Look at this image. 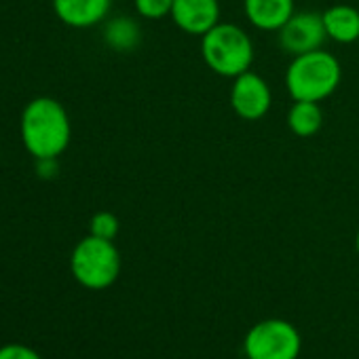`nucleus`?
Masks as SVG:
<instances>
[{"mask_svg": "<svg viewBox=\"0 0 359 359\" xmlns=\"http://www.w3.org/2000/svg\"><path fill=\"white\" fill-rule=\"evenodd\" d=\"M20 135L34 158H60L72 140L68 110L49 95L30 100L20 116Z\"/></svg>", "mask_w": 359, "mask_h": 359, "instance_id": "obj_1", "label": "nucleus"}, {"mask_svg": "<svg viewBox=\"0 0 359 359\" xmlns=\"http://www.w3.org/2000/svg\"><path fill=\"white\" fill-rule=\"evenodd\" d=\"M340 79V62L332 53L317 49L296 55L290 62L285 72V87L292 100L323 102L338 89Z\"/></svg>", "mask_w": 359, "mask_h": 359, "instance_id": "obj_2", "label": "nucleus"}, {"mask_svg": "<svg viewBox=\"0 0 359 359\" xmlns=\"http://www.w3.org/2000/svg\"><path fill=\"white\" fill-rule=\"evenodd\" d=\"M201 55L212 72L224 79H237L252 70L254 43L237 24L220 22L201 36Z\"/></svg>", "mask_w": 359, "mask_h": 359, "instance_id": "obj_3", "label": "nucleus"}, {"mask_svg": "<svg viewBox=\"0 0 359 359\" xmlns=\"http://www.w3.org/2000/svg\"><path fill=\"white\" fill-rule=\"evenodd\" d=\"M70 273L79 285L100 292L114 285L121 275V254L114 241L83 237L70 254Z\"/></svg>", "mask_w": 359, "mask_h": 359, "instance_id": "obj_4", "label": "nucleus"}, {"mask_svg": "<svg viewBox=\"0 0 359 359\" xmlns=\"http://www.w3.org/2000/svg\"><path fill=\"white\" fill-rule=\"evenodd\" d=\"M302 348L300 332L285 319H262L243 338L248 359H298Z\"/></svg>", "mask_w": 359, "mask_h": 359, "instance_id": "obj_5", "label": "nucleus"}, {"mask_svg": "<svg viewBox=\"0 0 359 359\" xmlns=\"http://www.w3.org/2000/svg\"><path fill=\"white\" fill-rule=\"evenodd\" d=\"M279 47L290 53L292 57L311 53L323 47L327 41L323 15L315 11H300L294 13L279 30Z\"/></svg>", "mask_w": 359, "mask_h": 359, "instance_id": "obj_6", "label": "nucleus"}, {"mask_svg": "<svg viewBox=\"0 0 359 359\" xmlns=\"http://www.w3.org/2000/svg\"><path fill=\"white\" fill-rule=\"evenodd\" d=\"M271 104H273L271 87L260 74L248 70V72L239 74L237 79H233L231 108L235 110V114L239 118L260 121L271 110Z\"/></svg>", "mask_w": 359, "mask_h": 359, "instance_id": "obj_7", "label": "nucleus"}, {"mask_svg": "<svg viewBox=\"0 0 359 359\" xmlns=\"http://www.w3.org/2000/svg\"><path fill=\"white\" fill-rule=\"evenodd\" d=\"M171 20L182 32L203 36L220 24V3L218 0H173Z\"/></svg>", "mask_w": 359, "mask_h": 359, "instance_id": "obj_8", "label": "nucleus"}, {"mask_svg": "<svg viewBox=\"0 0 359 359\" xmlns=\"http://www.w3.org/2000/svg\"><path fill=\"white\" fill-rule=\"evenodd\" d=\"M110 5L112 0H53V13L62 24L85 30L102 24Z\"/></svg>", "mask_w": 359, "mask_h": 359, "instance_id": "obj_9", "label": "nucleus"}, {"mask_svg": "<svg viewBox=\"0 0 359 359\" xmlns=\"http://www.w3.org/2000/svg\"><path fill=\"white\" fill-rule=\"evenodd\" d=\"M243 11L250 24L264 32H279L296 13L294 0H243Z\"/></svg>", "mask_w": 359, "mask_h": 359, "instance_id": "obj_10", "label": "nucleus"}, {"mask_svg": "<svg viewBox=\"0 0 359 359\" xmlns=\"http://www.w3.org/2000/svg\"><path fill=\"white\" fill-rule=\"evenodd\" d=\"M323 26L330 41L351 45L359 41V11L351 5H332L323 13Z\"/></svg>", "mask_w": 359, "mask_h": 359, "instance_id": "obj_11", "label": "nucleus"}, {"mask_svg": "<svg viewBox=\"0 0 359 359\" xmlns=\"http://www.w3.org/2000/svg\"><path fill=\"white\" fill-rule=\"evenodd\" d=\"M287 127L298 137H311L323 127V110L319 102L294 100L287 110Z\"/></svg>", "mask_w": 359, "mask_h": 359, "instance_id": "obj_12", "label": "nucleus"}, {"mask_svg": "<svg viewBox=\"0 0 359 359\" xmlns=\"http://www.w3.org/2000/svg\"><path fill=\"white\" fill-rule=\"evenodd\" d=\"M104 41L110 49L127 53L140 43V26L131 18H116L106 24Z\"/></svg>", "mask_w": 359, "mask_h": 359, "instance_id": "obj_13", "label": "nucleus"}, {"mask_svg": "<svg viewBox=\"0 0 359 359\" xmlns=\"http://www.w3.org/2000/svg\"><path fill=\"white\" fill-rule=\"evenodd\" d=\"M118 231H121V222L112 212H97L89 220V235H93V237L114 241Z\"/></svg>", "mask_w": 359, "mask_h": 359, "instance_id": "obj_14", "label": "nucleus"}, {"mask_svg": "<svg viewBox=\"0 0 359 359\" xmlns=\"http://www.w3.org/2000/svg\"><path fill=\"white\" fill-rule=\"evenodd\" d=\"M135 11L144 20H163L171 15L173 0H133Z\"/></svg>", "mask_w": 359, "mask_h": 359, "instance_id": "obj_15", "label": "nucleus"}, {"mask_svg": "<svg viewBox=\"0 0 359 359\" xmlns=\"http://www.w3.org/2000/svg\"><path fill=\"white\" fill-rule=\"evenodd\" d=\"M0 359H43L39 351L22 342H9L0 346Z\"/></svg>", "mask_w": 359, "mask_h": 359, "instance_id": "obj_16", "label": "nucleus"}, {"mask_svg": "<svg viewBox=\"0 0 359 359\" xmlns=\"http://www.w3.org/2000/svg\"><path fill=\"white\" fill-rule=\"evenodd\" d=\"M36 175L43 180H53L60 173V158H34Z\"/></svg>", "mask_w": 359, "mask_h": 359, "instance_id": "obj_17", "label": "nucleus"}, {"mask_svg": "<svg viewBox=\"0 0 359 359\" xmlns=\"http://www.w3.org/2000/svg\"><path fill=\"white\" fill-rule=\"evenodd\" d=\"M355 248H357V254H359V231H357V237H355Z\"/></svg>", "mask_w": 359, "mask_h": 359, "instance_id": "obj_18", "label": "nucleus"}]
</instances>
